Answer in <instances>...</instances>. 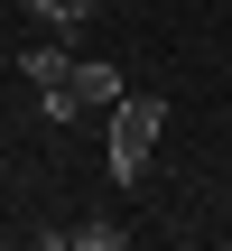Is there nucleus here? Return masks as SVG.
I'll return each instance as SVG.
<instances>
[{"label": "nucleus", "instance_id": "f257e3e1", "mask_svg": "<svg viewBox=\"0 0 232 251\" xmlns=\"http://www.w3.org/2000/svg\"><path fill=\"white\" fill-rule=\"evenodd\" d=\"M158 140H167V102H158V93H121V102H112V177L139 186L149 158H158Z\"/></svg>", "mask_w": 232, "mask_h": 251}, {"label": "nucleus", "instance_id": "f03ea898", "mask_svg": "<svg viewBox=\"0 0 232 251\" xmlns=\"http://www.w3.org/2000/svg\"><path fill=\"white\" fill-rule=\"evenodd\" d=\"M65 84H74V102H84V112H112V102L130 93V84H121V65H102V56H84Z\"/></svg>", "mask_w": 232, "mask_h": 251}, {"label": "nucleus", "instance_id": "7ed1b4c3", "mask_svg": "<svg viewBox=\"0 0 232 251\" xmlns=\"http://www.w3.org/2000/svg\"><path fill=\"white\" fill-rule=\"evenodd\" d=\"M19 75H28L37 93H46V84H65V75H74V56H65V37H37V47L19 56Z\"/></svg>", "mask_w": 232, "mask_h": 251}, {"label": "nucleus", "instance_id": "20e7f679", "mask_svg": "<svg viewBox=\"0 0 232 251\" xmlns=\"http://www.w3.org/2000/svg\"><path fill=\"white\" fill-rule=\"evenodd\" d=\"M56 242H74V251H121V242H130V224L93 214V224H74V233H56Z\"/></svg>", "mask_w": 232, "mask_h": 251}]
</instances>
